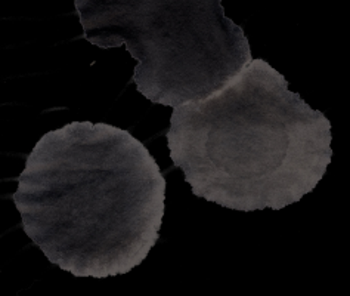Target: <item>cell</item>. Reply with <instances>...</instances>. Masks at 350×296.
Instances as JSON below:
<instances>
[{
    "mask_svg": "<svg viewBox=\"0 0 350 296\" xmlns=\"http://www.w3.org/2000/svg\"><path fill=\"white\" fill-rule=\"evenodd\" d=\"M165 138L194 196L241 212L300 201L333 160L329 119L262 58L207 98L174 107Z\"/></svg>",
    "mask_w": 350,
    "mask_h": 296,
    "instance_id": "2",
    "label": "cell"
},
{
    "mask_svg": "<svg viewBox=\"0 0 350 296\" xmlns=\"http://www.w3.org/2000/svg\"><path fill=\"white\" fill-rule=\"evenodd\" d=\"M83 39L126 46L132 83L152 104L179 107L224 88L252 62L244 30L222 0H75Z\"/></svg>",
    "mask_w": 350,
    "mask_h": 296,
    "instance_id": "3",
    "label": "cell"
},
{
    "mask_svg": "<svg viewBox=\"0 0 350 296\" xmlns=\"http://www.w3.org/2000/svg\"><path fill=\"white\" fill-rule=\"evenodd\" d=\"M16 180L24 233L75 277L131 273L159 242L165 180L124 129L71 122L44 134Z\"/></svg>",
    "mask_w": 350,
    "mask_h": 296,
    "instance_id": "1",
    "label": "cell"
}]
</instances>
